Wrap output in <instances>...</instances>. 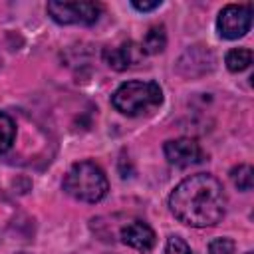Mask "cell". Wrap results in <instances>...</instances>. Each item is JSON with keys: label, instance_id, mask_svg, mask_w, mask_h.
Masks as SVG:
<instances>
[{"label": "cell", "instance_id": "obj_1", "mask_svg": "<svg viewBox=\"0 0 254 254\" xmlns=\"http://www.w3.org/2000/svg\"><path fill=\"white\" fill-rule=\"evenodd\" d=\"M169 208L183 224L194 228L214 226L226 212V192L216 177L206 173L190 175L173 189Z\"/></svg>", "mask_w": 254, "mask_h": 254}, {"label": "cell", "instance_id": "obj_2", "mask_svg": "<svg viewBox=\"0 0 254 254\" xmlns=\"http://www.w3.org/2000/svg\"><path fill=\"white\" fill-rule=\"evenodd\" d=\"M64 190L79 202H99L107 194L109 183L99 165L93 161H79L65 173Z\"/></svg>", "mask_w": 254, "mask_h": 254}, {"label": "cell", "instance_id": "obj_3", "mask_svg": "<svg viewBox=\"0 0 254 254\" xmlns=\"http://www.w3.org/2000/svg\"><path fill=\"white\" fill-rule=\"evenodd\" d=\"M161 101H163V91L159 83L143 81V79L125 81L111 95V105L127 117L149 113L151 109L159 107Z\"/></svg>", "mask_w": 254, "mask_h": 254}, {"label": "cell", "instance_id": "obj_4", "mask_svg": "<svg viewBox=\"0 0 254 254\" xmlns=\"http://www.w3.org/2000/svg\"><path fill=\"white\" fill-rule=\"evenodd\" d=\"M101 4L97 2H48V14L54 22L69 26V24H81L91 26L97 22L101 14Z\"/></svg>", "mask_w": 254, "mask_h": 254}, {"label": "cell", "instance_id": "obj_5", "mask_svg": "<svg viewBox=\"0 0 254 254\" xmlns=\"http://www.w3.org/2000/svg\"><path fill=\"white\" fill-rule=\"evenodd\" d=\"M252 26V4H228L216 18L218 36L224 40H238L250 32Z\"/></svg>", "mask_w": 254, "mask_h": 254}, {"label": "cell", "instance_id": "obj_6", "mask_svg": "<svg viewBox=\"0 0 254 254\" xmlns=\"http://www.w3.org/2000/svg\"><path fill=\"white\" fill-rule=\"evenodd\" d=\"M163 153H165L167 161L175 167H190V165L198 163L202 157L198 143L189 137H179V139L167 141L163 145Z\"/></svg>", "mask_w": 254, "mask_h": 254}, {"label": "cell", "instance_id": "obj_7", "mask_svg": "<svg viewBox=\"0 0 254 254\" xmlns=\"http://www.w3.org/2000/svg\"><path fill=\"white\" fill-rule=\"evenodd\" d=\"M143 56H145V52H143L141 44H135V42H123L115 48L103 50V58H105L107 65L117 71H123L127 67L135 65L137 62H141Z\"/></svg>", "mask_w": 254, "mask_h": 254}, {"label": "cell", "instance_id": "obj_8", "mask_svg": "<svg viewBox=\"0 0 254 254\" xmlns=\"http://www.w3.org/2000/svg\"><path fill=\"white\" fill-rule=\"evenodd\" d=\"M121 240L139 252H149L155 246V232L147 222L131 220L121 228Z\"/></svg>", "mask_w": 254, "mask_h": 254}, {"label": "cell", "instance_id": "obj_9", "mask_svg": "<svg viewBox=\"0 0 254 254\" xmlns=\"http://www.w3.org/2000/svg\"><path fill=\"white\" fill-rule=\"evenodd\" d=\"M167 46V32H165V26H153L149 28V32L145 34L143 42H141V48L145 54H161Z\"/></svg>", "mask_w": 254, "mask_h": 254}, {"label": "cell", "instance_id": "obj_10", "mask_svg": "<svg viewBox=\"0 0 254 254\" xmlns=\"http://www.w3.org/2000/svg\"><path fill=\"white\" fill-rule=\"evenodd\" d=\"M224 64H226L228 71L240 73V71H244L246 67H250V64H252V52L246 50V48H234V50H230V52L226 54Z\"/></svg>", "mask_w": 254, "mask_h": 254}, {"label": "cell", "instance_id": "obj_11", "mask_svg": "<svg viewBox=\"0 0 254 254\" xmlns=\"http://www.w3.org/2000/svg\"><path fill=\"white\" fill-rule=\"evenodd\" d=\"M254 171L250 165H238L230 171V179H232V185L238 189V190H252V183H254Z\"/></svg>", "mask_w": 254, "mask_h": 254}, {"label": "cell", "instance_id": "obj_12", "mask_svg": "<svg viewBox=\"0 0 254 254\" xmlns=\"http://www.w3.org/2000/svg\"><path fill=\"white\" fill-rule=\"evenodd\" d=\"M14 137H16V125L12 117L6 113H0V155L12 147Z\"/></svg>", "mask_w": 254, "mask_h": 254}, {"label": "cell", "instance_id": "obj_13", "mask_svg": "<svg viewBox=\"0 0 254 254\" xmlns=\"http://www.w3.org/2000/svg\"><path fill=\"white\" fill-rule=\"evenodd\" d=\"M163 254H194V252L190 250V246L181 236H169L165 242Z\"/></svg>", "mask_w": 254, "mask_h": 254}, {"label": "cell", "instance_id": "obj_14", "mask_svg": "<svg viewBox=\"0 0 254 254\" xmlns=\"http://www.w3.org/2000/svg\"><path fill=\"white\" fill-rule=\"evenodd\" d=\"M210 254H234V242L230 238H214L208 244Z\"/></svg>", "mask_w": 254, "mask_h": 254}, {"label": "cell", "instance_id": "obj_15", "mask_svg": "<svg viewBox=\"0 0 254 254\" xmlns=\"http://www.w3.org/2000/svg\"><path fill=\"white\" fill-rule=\"evenodd\" d=\"M163 2L161 0H153V2H139V0H133L131 2V6L135 8V10H139V12H151V10H155V8H159Z\"/></svg>", "mask_w": 254, "mask_h": 254}, {"label": "cell", "instance_id": "obj_16", "mask_svg": "<svg viewBox=\"0 0 254 254\" xmlns=\"http://www.w3.org/2000/svg\"><path fill=\"white\" fill-rule=\"evenodd\" d=\"M246 254H252V252H246Z\"/></svg>", "mask_w": 254, "mask_h": 254}, {"label": "cell", "instance_id": "obj_17", "mask_svg": "<svg viewBox=\"0 0 254 254\" xmlns=\"http://www.w3.org/2000/svg\"><path fill=\"white\" fill-rule=\"evenodd\" d=\"M22 254H26V252H22Z\"/></svg>", "mask_w": 254, "mask_h": 254}]
</instances>
